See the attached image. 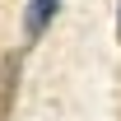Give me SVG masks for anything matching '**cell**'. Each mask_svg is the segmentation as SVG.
<instances>
[{"instance_id":"6da1fadb","label":"cell","mask_w":121,"mask_h":121,"mask_svg":"<svg viewBox=\"0 0 121 121\" xmlns=\"http://www.w3.org/2000/svg\"><path fill=\"white\" fill-rule=\"evenodd\" d=\"M19 89H23V51H5L0 56V121L14 117Z\"/></svg>"},{"instance_id":"7a4b0ae2","label":"cell","mask_w":121,"mask_h":121,"mask_svg":"<svg viewBox=\"0 0 121 121\" xmlns=\"http://www.w3.org/2000/svg\"><path fill=\"white\" fill-rule=\"evenodd\" d=\"M56 14H60V0H28V5H23V42H37V37L51 28Z\"/></svg>"},{"instance_id":"3957f363","label":"cell","mask_w":121,"mask_h":121,"mask_svg":"<svg viewBox=\"0 0 121 121\" xmlns=\"http://www.w3.org/2000/svg\"><path fill=\"white\" fill-rule=\"evenodd\" d=\"M117 42H121V5H117Z\"/></svg>"}]
</instances>
